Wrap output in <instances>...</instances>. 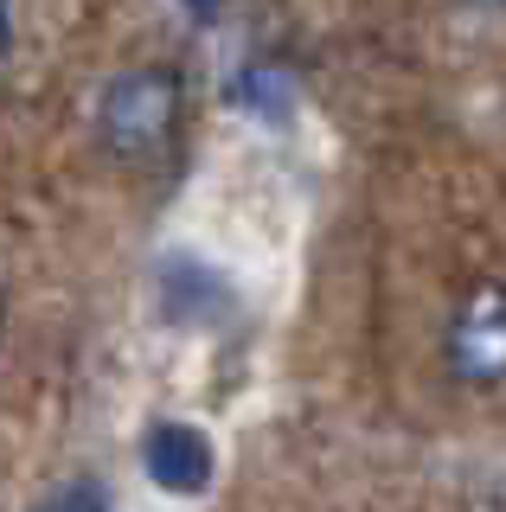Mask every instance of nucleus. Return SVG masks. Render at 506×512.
I'll return each instance as SVG.
<instances>
[{
    "label": "nucleus",
    "mask_w": 506,
    "mask_h": 512,
    "mask_svg": "<svg viewBox=\"0 0 506 512\" xmlns=\"http://www.w3.org/2000/svg\"><path fill=\"white\" fill-rule=\"evenodd\" d=\"M193 116V84L173 58H122L90 84L84 122L90 141L116 160V167H161L186 141Z\"/></svg>",
    "instance_id": "nucleus-1"
},
{
    "label": "nucleus",
    "mask_w": 506,
    "mask_h": 512,
    "mask_svg": "<svg viewBox=\"0 0 506 512\" xmlns=\"http://www.w3.org/2000/svg\"><path fill=\"white\" fill-rule=\"evenodd\" d=\"M436 365L462 397L506 391V276H474L455 288L436 327Z\"/></svg>",
    "instance_id": "nucleus-2"
},
{
    "label": "nucleus",
    "mask_w": 506,
    "mask_h": 512,
    "mask_svg": "<svg viewBox=\"0 0 506 512\" xmlns=\"http://www.w3.org/2000/svg\"><path fill=\"white\" fill-rule=\"evenodd\" d=\"M135 455H141L148 487L167 493V500H205L212 480H218V442L199 423H186V416H154L141 429Z\"/></svg>",
    "instance_id": "nucleus-3"
},
{
    "label": "nucleus",
    "mask_w": 506,
    "mask_h": 512,
    "mask_svg": "<svg viewBox=\"0 0 506 512\" xmlns=\"http://www.w3.org/2000/svg\"><path fill=\"white\" fill-rule=\"evenodd\" d=\"M231 308H237L231 282L218 276L205 256H193V250L161 256V314L173 327H218Z\"/></svg>",
    "instance_id": "nucleus-4"
},
{
    "label": "nucleus",
    "mask_w": 506,
    "mask_h": 512,
    "mask_svg": "<svg viewBox=\"0 0 506 512\" xmlns=\"http://www.w3.org/2000/svg\"><path fill=\"white\" fill-rule=\"evenodd\" d=\"M225 103L237 116H250V122H282L295 103H302V71H295L282 52H250L225 77Z\"/></svg>",
    "instance_id": "nucleus-5"
},
{
    "label": "nucleus",
    "mask_w": 506,
    "mask_h": 512,
    "mask_svg": "<svg viewBox=\"0 0 506 512\" xmlns=\"http://www.w3.org/2000/svg\"><path fill=\"white\" fill-rule=\"evenodd\" d=\"M26 512H116V500H109L103 474H65L58 487H45Z\"/></svg>",
    "instance_id": "nucleus-6"
},
{
    "label": "nucleus",
    "mask_w": 506,
    "mask_h": 512,
    "mask_svg": "<svg viewBox=\"0 0 506 512\" xmlns=\"http://www.w3.org/2000/svg\"><path fill=\"white\" fill-rule=\"evenodd\" d=\"M13 45H20V20H13V7H7V0H0V71H7Z\"/></svg>",
    "instance_id": "nucleus-7"
},
{
    "label": "nucleus",
    "mask_w": 506,
    "mask_h": 512,
    "mask_svg": "<svg viewBox=\"0 0 506 512\" xmlns=\"http://www.w3.org/2000/svg\"><path fill=\"white\" fill-rule=\"evenodd\" d=\"M7 333H13V301H7V288H0V352H7Z\"/></svg>",
    "instance_id": "nucleus-8"
}]
</instances>
